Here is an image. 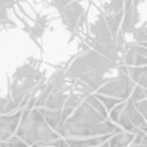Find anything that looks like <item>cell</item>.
I'll return each mask as SVG.
<instances>
[]
</instances>
